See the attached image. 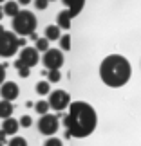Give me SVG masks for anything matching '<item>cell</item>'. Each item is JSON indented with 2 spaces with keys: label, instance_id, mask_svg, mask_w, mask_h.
Instances as JSON below:
<instances>
[{
  "label": "cell",
  "instance_id": "1",
  "mask_svg": "<svg viewBox=\"0 0 141 146\" xmlns=\"http://www.w3.org/2000/svg\"><path fill=\"white\" fill-rule=\"evenodd\" d=\"M65 128L67 133L65 137H89L94 132L98 117H96V110L85 101H74L69 105V112L65 115Z\"/></svg>",
  "mask_w": 141,
  "mask_h": 146
},
{
  "label": "cell",
  "instance_id": "2",
  "mask_svg": "<svg viewBox=\"0 0 141 146\" xmlns=\"http://www.w3.org/2000/svg\"><path fill=\"white\" fill-rule=\"evenodd\" d=\"M132 76V67L121 54H110L101 61L100 78L107 87H123Z\"/></svg>",
  "mask_w": 141,
  "mask_h": 146
},
{
  "label": "cell",
  "instance_id": "3",
  "mask_svg": "<svg viewBox=\"0 0 141 146\" xmlns=\"http://www.w3.org/2000/svg\"><path fill=\"white\" fill-rule=\"evenodd\" d=\"M13 29L20 36H31L36 29V16L31 11H18V15L13 16Z\"/></svg>",
  "mask_w": 141,
  "mask_h": 146
},
{
  "label": "cell",
  "instance_id": "4",
  "mask_svg": "<svg viewBox=\"0 0 141 146\" xmlns=\"http://www.w3.org/2000/svg\"><path fill=\"white\" fill-rule=\"evenodd\" d=\"M20 47V42L15 33L11 31H0V56L11 58Z\"/></svg>",
  "mask_w": 141,
  "mask_h": 146
},
{
  "label": "cell",
  "instance_id": "5",
  "mask_svg": "<svg viewBox=\"0 0 141 146\" xmlns=\"http://www.w3.org/2000/svg\"><path fill=\"white\" fill-rule=\"evenodd\" d=\"M38 63V50L35 47H24L20 52V60L15 61V67L20 69V67H35Z\"/></svg>",
  "mask_w": 141,
  "mask_h": 146
},
{
  "label": "cell",
  "instance_id": "6",
  "mask_svg": "<svg viewBox=\"0 0 141 146\" xmlns=\"http://www.w3.org/2000/svg\"><path fill=\"white\" fill-rule=\"evenodd\" d=\"M58 130V117L53 114H43L38 121V132L43 135H53Z\"/></svg>",
  "mask_w": 141,
  "mask_h": 146
},
{
  "label": "cell",
  "instance_id": "7",
  "mask_svg": "<svg viewBox=\"0 0 141 146\" xmlns=\"http://www.w3.org/2000/svg\"><path fill=\"white\" fill-rule=\"evenodd\" d=\"M69 105H71V98H69V94H67V92L56 90V92L51 94V98H49V106H51V108H54L56 112L65 110Z\"/></svg>",
  "mask_w": 141,
  "mask_h": 146
},
{
  "label": "cell",
  "instance_id": "8",
  "mask_svg": "<svg viewBox=\"0 0 141 146\" xmlns=\"http://www.w3.org/2000/svg\"><path fill=\"white\" fill-rule=\"evenodd\" d=\"M43 65H45L49 70L60 69V67L63 65V54H61V50H58V49L45 50V52H43Z\"/></svg>",
  "mask_w": 141,
  "mask_h": 146
},
{
  "label": "cell",
  "instance_id": "9",
  "mask_svg": "<svg viewBox=\"0 0 141 146\" xmlns=\"http://www.w3.org/2000/svg\"><path fill=\"white\" fill-rule=\"evenodd\" d=\"M18 94H20V90H18V85H16V83H13V81L2 83V88H0V96H2V99L13 101V99L18 98Z\"/></svg>",
  "mask_w": 141,
  "mask_h": 146
},
{
  "label": "cell",
  "instance_id": "10",
  "mask_svg": "<svg viewBox=\"0 0 141 146\" xmlns=\"http://www.w3.org/2000/svg\"><path fill=\"white\" fill-rule=\"evenodd\" d=\"M61 2H63V5L67 7V11H69L71 18H74V16L83 9V4H85V0H61Z\"/></svg>",
  "mask_w": 141,
  "mask_h": 146
},
{
  "label": "cell",
  "instance_id": "11",
  "mask_svg": "<svg viewBox=\"0 0 141 146\" xmlns=\"http://www.w3.org/2000/svg\"><path fill=\"white\" fill-rule=\"evenodd\" d=\"M20 128V123L13 119V117H7V119H4V125H2V130L5 132V135H15L16 132H18Z\"/></svg>",
  "mask_w": 141,
  "mask_h": 146
},
{
  "label": "cell",
  "instance_id": "12",
  "mask_svg": "<svg viewBox=\"0 0 141 146\" xmlns=\"http://www.w3.org/2000/svg\"><path fill=\"white\" fill-rule=\"evenodd\" d=\"M60 27V29H69L71 27V15H69V11L63 9V11H60L58 13V24H56Z\"/></svg>",
  "mask_w": 141,
  "mask_h": 146
},
{
  "label": "cell",
  "instance_id": "13",
  "mask_svg": "<svg viewBox=\"0 0 141 146\" xmlns=\"http://www.w3.org/2000/svg\"><path fill=\"white\" fill-rule=\"evenodd\" d=\"M13 114V105L9 103V101L2 99L0 101V117H4V119H7V117Z\"/></svg>",
  "mask_w": 141,
  "mask_h": 146
},
{
  "label": "cell",
  "instance_id": "14",
  "mask_svg": "<svg viewBox=\"0 0 141 146\" xmlns=\"http://www.w3.org/2000/svg\"><path fill=\"white\" fill-rule=\"evenodd\" d=\"M60 27L58 25H49L45 29V38L47 40H60Z\"/></svg>",
  "mask_w": 141,
  "mask_h": 146
},
{
  "label": "cell",
  "instance_id": "15",
  "mask_svg": "<svg viewBox=\"0 0 141 146\" xmlns=\"http://www.w3.org/2000/svg\"><path fill=\"white\" fill-rule=\"evenodd\" d=\"M18 2H5L4 5V13L7 15V16H16L18 15Z\"/></svg>",
  "mask_w": 141,
  "mask_h": 146
},
{
  "label": "cell",
  "instance_id": "16",
  "mask_svg": "<svg viewBox=\"0 0 141 146\" xmlns=\"http://www.w3.org/2000/svg\"><path fill=\"white\" fill-rule=\"evenodd\" d=\"M35 49L38 50V52H40V50H42V52L49 50V40H47V38H38V40H36V47H35Z\"/></svg>",
  "mask_w": 141,
  "mask_h": 146
},
{
  "label": "cell",
  "instance_id": "17",
  "mask_svg": "<svg viewBox=\"0 0 141 146\" xmlns=\"http://www.w3.org/2000/svg\"><path fill=\"white\" fill-rule=\"evenodd\" d=\"M51 108V106H49V101H38V103L35 105V110L38 112V114H47V110Z\"/></svg>",
  "mask_w": 141,
  "mask_h": 146
},
{
  "label": "cell",
  "instance_id": "18",
  "mask_svg": "<svg viewBox=\"0 0 141 146\" xmlns=\"http://www.w3.org/2000/svg\"><path fill=\"white\" fill-rule=\"evenodd\" d=\"M36 92L40 94V96H45V94H49V83H47V81H38V83H36Z\"/></svg>",
  "mask_w": 141,
  "mask_h": 146
},
{
  "label": "cell",
  "instance_id": "19",
  "mask_svg": "<svg viewBox=\"0 0 141 146\" xmlns=\"http://www.w3.org/2000/svg\"><path fill=\"white\" fill-rule=\"evenodd\" d=\"M47 76H49V81H53V83H58V81L61 80L60 69H53V70H49V72H47Z\"/></svg>",
  "mask_w": 141,
  "mask_h": 146
},
{
  "label": "cell",
  "instance_id": "20",
  "mask_svg": "<svg viewBox=\"0 0 141 146\" xmlns=\"http://www.w3.org/2000/svg\"><path fill=\"white\" fill-rule=\"evenodd\" d=\"M60 45L63 50H69L71 49V36L69 35H63V36H60Z\"/></svg>",
  "mask_w": 141,
  "mask_h": 146
},
{
  "label": "cell",
  "instance_id": "21",
  "mask_svg": "<svg viewBox=\"0 0 141 146\" xmlns=\"http://www.w3.org/2000/svg\"><path fill=\"white\" fill-rule=\"evenodd\" d=\"M7 146H27V143H25L24 137H13V139L7 143Z\"/></svg>",
  "mask_w": 141,
  "mask_h": 146
},
{
  "label": "cell",
  "instance_id": "22",
  "mask_svg": "<svg viewBox=\"0 0 141 146\" xmlns=\"http://www.w3.org/2000/svg\"><path fill=\"white\" fill-rule=\"evenodd\" d=\"M43 146H63V144H61V141H60V139H56V137H51V139H47V141H45V144H43Z\"/></svg>",
  "mask_w": 141,
  "mask_h": 146
},
{
  "label": "cell",
  "instance_id": "23",
  "mask_svg": "<svg viewBox=\"0 0 141 146\" xmlns=\"http://www.w3.org/2000/svg\"><path fill=\"white\" fill-rule=\"evenodd\" d=\"M35 5H36L38 9H47L49 0H35Z\"/></svg>",
  "mask_w": 141,
  "mask_h": 146
},
{
  "label": "cell",
  "instance_id": "24",
  "mask_svg": "<svg viewBox=\"0 0 141 146\" xmlns=\"http://www.w3.org/2000/svg\"><path fill=\"white\" fill-rule=\"evenodd\" d=\"M31 123H33V121H31V117H29V115H24V117L20 119V125H22V126H25V128H29V126H31Z\"/></svg>",
  "mask_w": 141,
  "mask_h": 146
},
{
  "label": "cell",
  "instance_id": "25",
  "mask_svg": "<svg viewBox=\"0 0 141 146\" xmlns=\"http://www.w3.org/2000/svg\"><path fill=\"white\" fill-rule=\"evenodd\" d=\"M18 74L22 78H27V76H29V67H20V69H18Z\"/></svg>",
  "mask_w": 141,
  "mask_h": 146
},
{
  "label": "cell",
  "instance_id": "26",
  "mask_svg": "<svg viewBox=\"0 0 141 146\" xmlns=\"http://www.w3.org/2000/svg\"><path fill=\"white\" fill-rule=\"evenodd\" d=\"M4 80H5V67L0 65V85L4 83Z\"/></svg>",
  "mask_w": 141,
  "mask_h": 146
},
{
  "label": "cell",
  "instance_id": "27",
  "mask_svg": "<svg viewBox=\"0 0 141 146\" xmlns=\"http://www.w3.org/2000/svg\"><path fill=\"white\" fill-rule=\"evenodd\" d=\"M4 143H5V132L0 130V146H4Z\"/></svg>",
  "mask_w": 141,
  "mask_h": 146
},
{
  "label": "cell",
  "instance_id": "28",
  "mask_svg": "<svg viewBox=\"0 0 141 146\" xmlns=\"http://www.w3.org/2000/svg\"><path fill=\"white\" fill-rule=\"evenodd\" d=\"M16 2H18V4H24V5H27V4L31 2V0H16Z\"/></svg>",
  "mask_w": 141,
  "mask_h": 146
},
{
  "label": "cell",
  "instance_id": "29",
  "mask_svg": "<svg viewBox=\"0 0 141 146\" xmlns=\"http://www.w3.org/2000/svg\"><path fill=\"white\" fill-rule=\"evenodd\" d=\"M2 18H4V9L0 7V20H2Z\"/></svg>",
  "mask_w": 141,
  "mask_h": 146
},
{
  "label": "cell",
  "instance_id": "30",
  "mask_svg": "<svg viewBox=\"0 0 141 146\" xmlns=\"http://www.w3.org/2000/svg\"><path fill=\"white\" fill-rule=\"evenodd\" d=\"M0 2H4V0H0Z\"/></svg>",
  "mask_w": 141,
  "mask_h": 146
}]
</instances>
